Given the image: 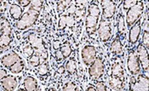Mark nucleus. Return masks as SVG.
Returning <instances> with one entry per match:
<instances>
[{
  "label": "nucleus",
  "mask_w": 149,
  "mask_h": 91,
  "mask_svg": "<svg viewBox=\"0 0 149 91\" xmlns=\"http://www.w3.org/2000/svg\"><path fill=\"white\" fill-rule=\"evenodd\" d=\"M101 15V9L97 3H91L88 8V14L85 19V28L89 35L95 33L97 25L99 22V18Z\"/></svg>",
  "instance_id": "f257e3e1"
},
{
  "label": "nucleus",
  "mask_w": 149,
  "mask_h": 91,
  "mask_svg": "<svg viewBox=\"0 0 149 91\" xmlns=\"http://www.w3.org/2000/svg\"><path fill=\"white\" fill-rule=\"evenodd\" d=\"M144 3L142 1H137V3L131 7L126 12V24L128 27H131L141 17V15L144 12Z\"/></svg>",
  "instance_id": "f03ea898"
},
{
  "label": "nucleus",
  "mask_w": 149,
  "mask_h": 91,
  "mask_svg": "<svg viewBox=\"0 0 149 91\" xmlns=\"http://www.w3.org/2000/svg\"><path fill=\"white\" fill-rule=\"evenodd\" d=\"M39 12L29 10L27 12L24 13L20 20L16 23V28L20 31H24L31 27L38 21L39 16Z\"/></svg>",
  "instance_id": "7ed1b4c3"
},
{
  "label": "nucleus",
  "mask_w": 149,
  "mask_h": 91,
  "mask_svg": "<svg viewBox=\"0 0 149 91\" xmlns=\"http://www.w3.org/2000/svg\"><path fill=\"white\" fill-rule=\"evenodd\" d=\"M149 81L148 76L144 74H138L133 76L130 80V91H148Z\"/></svg>",
  "instance_id": "20e7f679"
},
{
  "label": "nucleus",
  "mask_w": 149,
  "mask_h": 91,
  "mask_svg": "<svg viewBox=\"0 0 149 91\" xmlns=\"http://www.w3.org/2000/svg\"><path fill=\"white\" fill-rule=\"evenodd\" d=\"M127 68L132 76H136L141 72V66L136 52L133 49L129 51L127 58Z\"/></svg>",
  "instance_id": "39448f33"
},
{
  "label": "nucleus",
  "mask_w": 149,
  "mask_h": 91,
  "mask_svg": "<svg viewBox=\"0 0 149 91\" xmlns=\"http://www.w3.org/2000/svg\"><path fill=\"white\" fill-rule=\"evenodd\" d=\"M105 65L102 57H96L89 67V75L91 78H100L104 73Z\"/></svg>",
  "instance_id": "423d86ee"
},
{
  "label": "nucleus",
  "mask_w": 149,
  "mask_h": 91,
  "mask_svg": "<svg viewBox=\"0 0 149 91\" xmlns=\"http://www.w3.org/2000/svg\"><path fill=\"white\" fill-rule=\"evenodd\" d=\"M97 32L101 41L107 42L113 35V28L111 22L107 20H102L101 22L99 23Z\"/></svg>",
  "instance_id": "0eeeda50"
},
{
  "label": "nucleus",
  "mask_w": 149,
  "mask_h": 91,
  "mask_svg": "<svg viewBox=\"0 0 149 91\" xmlns=\"http://www.w3.org/2000/svg\"><path fill=\"white\" fill-rule=\"evenodd\" d=\"M96 49L93 45L84 46L81 50V57L84 64L86 67H90L93 63V61L96 58Z\"/></svg>",
  "instance_id": "6e6552de"
},
{
  "label": "nucleus",
  "mask_w": 149,
  "mask_h": 91,
  "mask_svg": "<svg viewBox=\"0 0 149 91\" xmlns=\"http://www.w3.org/2000/svg\"><path fill=\"white\" fill-rule=\"evenodd\" d=\"M136 55L138 56V60L140 62V66L145 72H148V71L149 60H148V50L145 46L142 45V44H139L137 46Z\"/></svg>",
  "instance_id": "1a4fd4ad"
},
{
  "label": "nucleus",
  "mask_w": 149,
  "mask_h": 91,
  "mask_svg": "<svg viewBox=\"0 0 149 91\" xmlns=\"http://www.w3.org/2000/svg\"><path fill=\"white\" fill-rule=\"evenodd\" d=\"M101 6L102 8V15L104 20L112 19L116 12V3L111 0H103L101 2Z\"/></svg>",
  "instance_id": "9d476101"
},
{
  "label": "nucleus",
  "mask_w": 149,
  "mask_h": 91,
  "mask_svg": "<svg viewBox=\"0 0 149 91\" xmlns=\"http://www.w3.org/2000/svg\"><path fill=\"white\" fill-rule=\"evenodd\" d=\"M21 59L22 58L19 56L15 52L11 51V52H9L8 54H6L5 56H3V58L1 59V65L5 68L10 69L15 63H16Z\"/></svg>",
  "instance_id": "9b49d317"
},
{
  "label": "nucleus",
  "mask_w": 149,
  "mask_h": 91,
  "mask_svg": "<svg viewBox=\"0 0 149 91\" xmlns=\"http://www.w3.org/2000/svg\"><path fill=\"white\" fill-rule=\"evenodd\" d=\"M141 19L135 23L130 29L129 33V41L131 44H135L138 42L139 37L141 31Z\"/></svg>",
  "instance_id": "f8f14e48"
},
{
  "label": "nucleus",
  "mask_w": 149,
  "mask_h": 91,
  "mask_svg": "<svg viewBox=\"0 0 149 91\" xmlns=\"http://www.w3.org/2000/svg\"><path fill=\"white\" fill-rule=\"evenodd\" d=\"M17 80L14 77H6L1 80V87L4 91H14L17 87Z\"/></svg>",
  "instance_id": "ddd939ff"
},
{
  "label": "nucleus",
  "mask_w": 149,
  "mask_h": 91,
  "mask_svg": "<svg viewBox=\"0 0 149 91\" xmlns=\"http://www.w3.org/2000/svg\"><path fill=\"white\" fill-rule=\"evenodd\" d=\"M23 86L26 91H36L38 90V82L33 77H26L23 81Z\"/></svg>",
  "instance_id": "4468645a"
},
{
  "label": "nucleus",
  "mask_w": 149,
  "mask_h": 91,
  "mask_svg": "<svg viewBox=\"0 0 149 91\" xmlns=\"http://www.w3.org/2000/svg\"><path fill=\"white\" fill-rule=\"evenodd\" d=\"M23 10L19 4H12L10 8V15L15 21H19L22 15Z\"/></svg>",
  "instance_id": "2eb2a0df"
},
{
  "label": "nucleus",
  "mask_w": 149,
  "mask_h": 91,
  "mask_svg": "<svg viewBox=\"0 0 149 91\" xmlns=\"http://www.w3.org/2000/svg\"><path fill=\"white\" fill-rule=\"evenodd\" d=\"M111 76H113L116 78H118L120 79L124 80V77H125V71H124V67L120 63H114L112 67V70H111Z\"/></svg>",
  "instance_id": "dca6fc26"
},
{
  "label": "nucleus",
  "mask_w": 149,
  "mask_h": 91,
  "mask_svg": "<svg viewBox=\"0 0 149 91\" xmlns=\"http://www.w3.org/2000/svg\"><path fill=\"white\" fill-rule=\"evenodd\" d=\"M108 83H109V86L113 89V90H120L123 85H124V81L123 79H120L118 78H116L113 76H110L109 79H108Z\"/></svg>",
  "instance_id": "f3484780"
},
{
  "label": "nucleus",
  "mask_w": 149,
  "mask_h": 91,
  "mask_svg": "<svg viewBox=\"0 0 149 91\" xmlns=\"http://www.w3.org/2000/svg\"><path fill=\"white\" fill-rule=\"evenodd\" d=\"M24 68H25V61L23 60L22 59H21L16 63H15L9 70H10V72L11 73L19 74V73H21L22 72Z\"/></svg>",
  "instance_id": "a211bd4d"
},
{
  "label": "nucleus",
  "mask_w": 149,
  "mask_h": 91,
  "mask_svg": "<svg viewBox=\"0 0 149 91\" xmlns=\"http://www.w3.org/2000/svg\"><path fill=\"white\" fill-rule=\"evenodd\" d=\"M65 69L69 74H74L75 73L76 69H77V65H76V61L74 60V59L70 58L68 60L66 61Z\"/></svg>",
  "instance_id": "6ab92c4d"
},
{
  "label": "nucleus",
  "mask_w": 149,
  "mask_h": 91,
  "mask_svg": "<svg viewBox=\"0 0 149 91\" xmlns=\"http://www.w3.org/2000/svg\"><path fill=\"white\" fill-rule=\"evenodd\" d=\"M12 38L9 35L0 34V49H6L11 44Z\"/></svg>",
  "instance_id": "aec40b11"
},
{
  "label": "nucleus",
  "mask_w": 149,
  "mask_h": 91,
  "mask_svg": "<svg viewBox=\"0 0 149 91\" xmlns=\"http://www.w3.org/2000/svg\"><path fill=\"white\" fill-rule=\"evenodd\" d=\"M122 49H123V48H122V44H121L120 40L116 38L114 41L113 42L112 45H111L112 52L114 55H119L122 52Z\"/></svg>",
  "instance_id": "412c9836"
},
{
  "label": "nucleus",
  "mask_w": 149,
  "mask_h": 91,
  "mask_svg": "<svg viewBox=\"0 0 149 91\" xmlns=\"http://www.w3.org/2000/svg\"><path fill=\"white\" fill-rule=\"evenodd\" d=\"M11 26H10L9 22L6 20H3L2 22V25H1V34L11 36Z\"/></svg>",
  "instance_id": "4be33fe9"
},
{
  "label": "nucleus",
  "mask_w": 149,
  "mask_h": 91,
  "mask_svg": "<svg viewBox=\"0 0 149 91\" xmlns=\"http://www.w3.org/2000/svg\"><path fill=\"white\" fill-rule=\"evenodd\" d=\"M125 30V20L124 15L119 14L118 18V33H122Z\"/></svg>",
  "instance_id": "5701e85b"
},
{
  "label": "nucleus",
  "mask_w": 149,
  "mask_h": 91,
  "mask_svg": "<svg viewBox=\"0 0 149 91\" xmlns=\"http://www.w3.org/2000/svg\"><path fill=\"white\" fill-rule=\"evenodd\" d=\"M60 50H61V52L62 53L64 58H68V57L71 56L72 51V48H71V45H70L69 44H68V43L61 46V49H60Z\"/></svg>",
  "instance_id": "b1692460"
},
{
  "label": "nucleus",
  "mask_w": 149,
  "mask_h": 91,
  "mask_svg": "<svg viewBox=\"0 0 149 91\" xmlns=\"http://www.w3.org/2000/svg\"><path fill=\"white\" fill-rule=\"evenodd\" d=\"M30 5L31 6H30L29 10L40 13L42 5H43V1H31V4Z\"/></svg>",
  "instance_id": "393cba45"
},
{
  "label": "nucleus",
  "mask_w": 149,
  "mask_h": 91,
  "mask_svg": "<svg viewBox=\"0 0 149 91\" xmlns=\"http://www.w3.org/2000/svg\"><path fill=\"white\" fill-rule=\"evenodd\" d=\"M29 63L33 67H39L40 66V57L38 56L33 55V56H31L29 58Z\"/></svg>",
  "instance_id": "a878e982"
},
{
  "label": "nucleus",
  "mask_w": 149,
  "mask_h": 91,
  "mask_svg": "<svg viewBox=\"0 0 149 91\" xmlns=\"http://www.w3.org/2000/svg\"><path fill=\"white\" fill-rule=\"evenodd\" d=\"M62 91H79V90L73 83L68 82L64 84V86L62 88Z\"/></svg>",
  "instance_id": "bb28decb"
},
{
  "label": "nucleus",
  "mask_w": 149,
  "mask_h": 91,
  "mask_svg": "<svg viewBox=\"0 0 149 91\" xmlns=\"http://www.w3.org/2000/svg\"><path fill=\"white\" fill-rule=\"evenodd\" d=\"M23 53H24V55L26 56H28L30 58L31 56H33V54H34V49L31 44L25 46L24 49H23Z\"/></svg>",
  "instance_id": "cd10ccee"
},
{
  "label": "nucleus",
  "mask_w": 149,
  "mask_h": 91,
  "mask_svg": "<svg viewBox=\"0 0 149 91\" xmlns=\"http://www.w3.org/2000/svg\"><path fill=\"white\" fill-rule=\"evenodd\" d=\"M142 45L145 46L148 49L149 46V33L148 30L146 29L144 32H143V34H142Z\"/></svg>",
  "instance_id": "c85d7f7f"
},
{
  "label": "nucleus",
  "mask_w": 149,
  "mask_h": 91,
  "mask_svg": "<svg viewBox=\"0 0 149 91\" xmlns=\"http://www.w3.org/2000/svg\"><path fill=\"white\" fill-rule=\"evenodd\" d=\"M67 18H68V15H62L60 18L58 22V27L60 30H64L67 27Z\"/></svg>",
  "instance_id": "c756f323"
},
{
  "label": "nucleus",
  "mask_w": 149,
  "mask_h": 91,
  "mask_svg": "<svg viewBox=\"0 0 149 91\" xmlns=\"http://www.w3.org/2000/svg\"><path fill=\"white\" fill-rule=\"evenodd\" d=\"M136 3H137L136 0H126V1H124L123 2V9L125 10H128L131 7H133Z\"/></svg>",
  "instance_id": "7c9ffc66"
},
{
  "label": "nucleus",
  "mask_w": 149,
  "mask_h": 91,
  "mask_svg": "<svg viewBox=\"0 0 149 91\" xmlns=\"http://www.w3.org/2000/svg\"><path fill=\"white\" fill-rule=\"evenodd\" d=\"M49 72V67L47 65V63H43L41 66H39L38 67V73L41 76H45Z\"/></svg>",
  "instance_id": "2f4dec72"
},
{
  "label": "nucleus",
  "mask_w": 149,
  "mask_h": 91,
  "mask_svg": "<svg viewBox=\"0 0 149 91\" xmlns=\"http://www.w3.org/2000/svg\"><path fill=\"white\" fill-rule=\"evenodd\" d=\"M75 25V18L72 15H68L67 18V26L68 27H72Z\"/></svg>",
  "instance_id": "473e14b6"
},
{
  "label": "nucleus",
  "mask_w": 149,
  "mask_h": 91,
  "mask_svg": "<svg viewBox=\"0 0 149 91\" xmlns=\"http://www.w3.org/2000/svg\"><path fill=\"white\" fill-rule=\"evenodd\" d=\"M96 90L97 91H107V88L106 86V84L103 82H99L96 84Z\"/></svg>",
  "instance_id": "72a5a7b5"
},
{
  "label": "nucleus",
  "mask_w": 149,
  "mask_h": 91,
  "mask_svg": "<svg viewBox=\"0 0 149 91\" xmlns=\"http://www.w3.org/2000/svg\"><path fill=\"white\" fill-rule=\"evenodd\" d=\"M66 6H65V4L63 3V1H60V2H58L57 3V11L59 14H61V13H63V12L65 11V10H66Z\"/></svg>",
  "instance_id": "f704fd0d"
},
{
  "label": "nucleus",
  "mask_w": 149,
  "mask_h": 91,
  "mask_svg": "<svg viewBox=\"0 0 149 91\" xmlns=\"http://www.w3.org/2000/svg\"><path fill=\"white\" fill-rule=\"evenodd\" d=\"M67 10L68 12V14L73 15V14H75L76 11H77V6L75 4H70L68 7V10Z\"/></svg>",
  "instance_id": "c9c22d12"
},
{
  "label": "nucleus",
  "mask_w": 149,
  "mask_h": 91,
  "mask_svg": "<svg viewBox=\"0 0 149 91\" xmlns=\"http://www.w3.org/2000/svg\"><path fill=\"white\" fill-rule=\"evenodd\" d=\"M52 46H53L54 50H56V51L60 50V49H61V42L60 40H55V41H53Z\"/></svg>",
  "instance_id": "e433bc0d"
},
{
  "label": "nucleus",
  "mask_w": 149,
  "mask_h": 91,
  "mask_svg": "<svg viewBox=\"0 0 149 91\" xmlns=\"http://www.w3.org/2000/svg\"><path fill=\"white\" fill-rule=\"evenodd\" d=\"M18 3L21 7H26L31 4V1L29 0H21V1H18Z\"/></svg>",
  "instance_id": "4c0bfd02"
},
{
  "label": "nucleus",
  "mask_w": 149,
  "mask_h": 91,
  "mask_svg": "<svg viewBox=\"0 0 149 91\" xmlns=\"http://www.w3.org/2000/svg\"><path fill=\"white\" fill-rule=\"evenodd\" d=\"M7 77V71L5 69L0 68V80H3Z\"/></svg>",
  "instance_id": "58836bf2"
},
{
  "label": "nucleus",
  "mask_w": 149,
  "mask_h": 91,
  "mask_svg": "<svg viewBox=\"0 0 149 91\" xmlns=\"http://www.w3.org/2000/svg\"><path fill=\"white\" fill-rule=\"evenodd\" d=\"M76 15H77V17H83L84 15H85V10H84V9H79V10H77V11H76Z\"/></svg>",
  "instance_id": "ea45409f"
},
{
  "label": "nucleus",
  "mask_w": 149,
  "mask_h": 91,
  "mask_svg": "<svg viewBox=\"0 0 149 91\" xmlns=\"http://www.w3.org/2000/svg\"><path fill=\"white\" fill-rule=\"evenodd\" d=\"M56 58L57 60H62L64 59V56H63L62 53L61 52V50L56 51Z\"/></svg>",
  "instance_id": "a19ab883"
},
{
  "label": "nucleus",
  "mask_w": 149,
  "mask_h": 91,
  "mask_svg": "<svg viewBox=\"0 0 149 91\" xmlns=\"http://www.w3.org/2000/svg\"><path fill=\"white\" fill-rule=\"evenodd\" d=\"M58 73H60V74H63L65 72H66V69H65V67L64 66H61V67H60L57 70Z\"/></svg>",
  "instance_id": "79ce46f5"
},
{
  "label": "nucleus",
  "mask_w": 149,
  "mask_h": 91,
  "mask_svg": "<svg viewBox=\"0 0 149 91\" xmlns=\"http://www.w3.org/2000/svg\"><path fill=\"white\" fill-rule=\"evenodd\" d=\"M86 91H97V90H96V89H95V87H93V86H89V87H87Z\"/></svg>",
  "instance_id": "37998d69"
},
{
  "label": "nucleus",
  "mask_w": 149,
  "mask_h": 91,
  "mask_svg": "<svg viewBox=\"0 0 149 91\" xmlns=\"http://www.w3.org/2000/svg\"><path fill=\"white\" fill-rule=\"evenodd\" d=\"M47 91H56V90H55L54 88H50V89H49Z\"/></svg>",
  "instance_id": "c03bdc74"
},
{
  "label": "nucleus",
  "mask_w": 149,
  "mask_h": 91,
  "mask_svg": "<svg viewBox=\"0 0 149 91\" xmlns=\"http://www.w3.org/2000/svg\"><path fill=\"white\" fill-rule=\"evenodd\" d=\"M17 91H26V90H23V89H19Z\"/></svg>",
  "instance_id": "a18cd8bd"
},
{
  "label": "nucleus",
  "mask_w": 149,
  "mask_h": 91,
  "mask_svg": "<svg viewBox=\"0 0 149 91\" xmlns=\"http://www.w3.org/2000/svg\"><path fill=\"white\" fill-rule=\"evenodd\" d=\"M1 25H2V22H1V20H0V30H1Z\"/></svg>",
  "instance_id": "49530a36"
},
{
  "label": "nucleus",
  "mask_w": 149,
  "mask_h": 91,
  "mask_svg": "<svg viewBox=\"0 0 149 91\" xmlns=\"http://www.w3.org/2000/svg\"><path fill=\"white\" fill-rule=\"evenodd\" d=\"M36 91H41V90H36Z\"/></svg>",
  "instance_id": "de8ad7c7"
},
{
  "label": "nucleus",
  "mask_w": 149,
  "mask_h": 91,
  "mask_svg": "<svg viewBox=\"0 0 149 91\" xmlns=\"http://www.w3.org/2000/svg\"><path fill=\"white\" fill-rule=\"evenodd\" d=\"M114 91H119V90H114Z\"/></svg>",
  "instance_id": "09e8293b"
}]
</instances>
